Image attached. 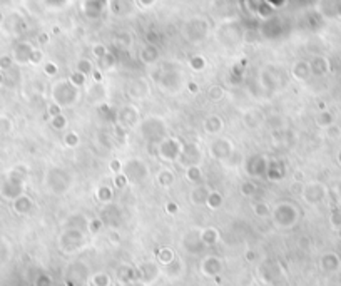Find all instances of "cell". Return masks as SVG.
Segmentation results:
<instances>
[{
    "label": "cell",
    "instance_id": "obj_1",
    "mask_svg": "<svg viewBox=\"0 0 341 286\" xmlns=\"http://www.w3.org/2000/svg\"><path fill=\"white\" fill-rule=\"evenodd\" d=\"M141 57L144 62H154L156 59H158V50H156V47H153V45H147L146 49H142L141 52Z\"/></svg>",
    "mask_w": 341,
    "mask_h": 286
},
{
    "label": "cell",
    "instance_id": "obj_2",
    "mask_svg": "<svg viewBox=\"0 0 341 286\" xmlns=\"http://www.w3.org/2000/svg\"><path fill=\"white\" fill-rule=\"evenodd\" d=\"M90 69H92V66H90L89 61H81L79 66H77V72H81V74H84V76H85L87 72H90Z\"/></svg>",
    "mask_w": 341,
    "mask_h": 286
},
{
    "label": "cell",
    "instance_id": "obj_3",
    "mask_svg": "<svg viewBox=\"0 0 341 286\" xmlns=\"http://www.w3.org/2000/svg\"><path fill=\"white\" fill-rule=\"evenodd\" d=\"M92 52H94L95 57H104L105 54H107V50H105L104 45H94V49H92Z\"/></svg>",
    "mask_w": 341,
    "mask_h": 286
}]
</instances>
